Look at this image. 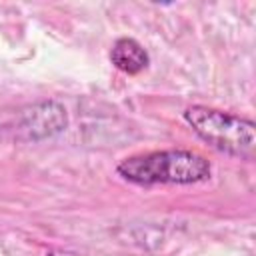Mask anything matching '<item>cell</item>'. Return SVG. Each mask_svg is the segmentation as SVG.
Listing matches in <instances>:
<instances>
[{"label":"cell","mask_w":256,"mask_h":256,"mask_svg":"<svg viewBox=\"0 0 256 256\" xmlns=\"http://www.w3.org/2000/svg\"><path fill=\"white\" fill-rule=\"evenodd\" d=\"M118 176L128 182L152 184H198L210 178V162L192 150H154L124 158L116 166Z\"/></svg>","instance_id":"6da1fadb"},{"label":"cell","mask_w":256,"mask_h":256,"mask_svg":"<svg viewBox=\"0 0 256 256\" xmlns=\"http://www.w3.org/2000/svg\"><path fill=\"white\" fill-rule=\"evenodd\" d=\"M184 120L212 148L238 158L254 156L256 126L252 120L240 118L236 114H228L222 110H214L208 106H200V104L186 108Z\"/></svg>","instance_id":"7a4b0ae2"},{"label":"cell","mask_w":256,"mask_h":256,"mask_svg":"<svg viewBox=\"0 0 256 256\" xmlns=\"http://www.w3.org/2000/svg\"><path fill=\"white\" fill-rule=\"evenodd\" d=\"M66 124H68V116L64 106L50 100V102L34 104L32 108L24 110L20 128L26 132V138L40 140V138H48L62 132Z\"/></svg>","instance_id":"3957f363"},{"label":"cell","mask_w":256,"mask_h":256,"mask_svg":"<svg viewBox=\"0 0 256 256\" xmlns=\"http://www.w3.org/2000/svg\"><path fill=\"white\" fill-rule=\"evenodd\" d=\"M110 60L120 72L138 74L148 66L150 56H148V52L144 50V46L138 40H134V38H118L114 42L112 50H110Z\"/></svg>","instance_id":"277c9868"}]
</instances>
